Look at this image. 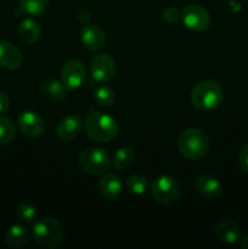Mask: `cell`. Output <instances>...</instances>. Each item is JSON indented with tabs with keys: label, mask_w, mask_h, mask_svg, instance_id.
<instances>
[{
	"label": "cell",
	"mask_w": 248,
	"mask_h": 249,
	"mask_svg": "<svg viewBox=\"0 0 248 249\" xmlns=\"http://www.w3.org/2000/svg\"><path fill=\"white\" fill-rule=\"evenodd\" d=\"M116 61L108 53H97L90 61V74L96 82L106 83L114 77Z\"/></svg>",
	"instance_id": "obj_8"
},
{
	"label": "cell",
	"mask_w": 248,
	"mask_h": 249,
	"mask_svg": "<svg viewBox=\"0 0 248 249\" xmlns=\"http://www.w3.org/2000/svg\"><path fill=\"white\" fill-rule=\"evenodd\" d=\"M162 16L165 22L173 24V23H177L179 19H181V11L174 6H169L163 11Z\"/></svg>",
	"instance_id": "obj_26"
},
{
	"label": "cell",
	"mask_w": 248,
	"mask_h": 249,
	"mask_svg": "<svg viewBox=\"0 0 248 249\" xmlns=\"http://www.w3.org/2000/svg\"><path fill=\"white\" fill-rule=\"evenodd\" d=\"M29 233L27 229L22 225H12L7 230L5 240L9 247L11 248H21L28 242Z\"/></svg>",
	"instance_id": "obj_18"
},
{
	"label": "cell",
	"mask_w": 248,
	"mask_h": 249,
	"mask_svg": "<svg viewBox=\"0 0 248 249\" xmlns=\"http://www.w3.org/2000/svg\"><path fill=\"white\" fill-rule=\"evenodd\" d=\"M126 190L133 195H143L148 190L150 182H148L147 178L143 177L141 174H134L129 177L125 181Z\"/></svg>",
	"instance_id": "obj_22"
},
{
	"label": "cell",
	"mask_w": 248,
	"mask_h": 249,
	"mask_svg": "<svg viewBox=\"0 0 248 249\" xmlns=\"http://www.w3.org/2000/svg\"><path fill=\"white\" fill-rule=\"evenodd\" d=\"M32 233L36 243L49 249L60 247L65 237V231L61 223L51 216L36 220L32 229Z\"/></svg>",
	"instance_id": "obj_4"
},
{
	"label": "cell",
	"mask_w": 248,
	"mask_h": 249,
	"mask_svg": "<svg viewBox=\"0 0 248 249\" xmlns=\"http://www.w3.org/2000/svg\"><path fill=\"white\" fill-rule=\"evenodd\" d=\"M195 187H196L199 195H202V196L208 199L218 198L221 195V191H223V186H221L220 181L214 175L208 174V173L199 174L196 178Z\"/></svg>",
	"instance_id": "obj_12"
},
{
	"label": "cell",
	"mask_w": 248,
	"mask_h": 249,
	"mask_svg": "<svg viewBox=\"0 0 248 249\" xmlns=\"http://www.w3.org/2000/svg\"><path fill=\"white\" fill-rule=\"evenodd\" d=\"M151 195L158 203L172 204L181 196V185L175 178L162 175L151 185Z\"/></svg>",
	"instance_id": "obj_6"
},
{
	"label": "cell",
	"mask_w": 248,
	"mask_h": 249,
	"mask_svg": "<svg viewBox=\"0 0 248 249\" xmlns=\"http://www.w3.org/2000/svg\"><path fill=\"white\" fill-rule=\"evenodd\" d=\"M85 133L95 142H108L117 136L118 125L116 119L108 114L94 112L85 119Z\"/></svg>",
	"instance_id": "obj_3"
},
{
	"label": "cell",
	"mask_w": 248,
	"mask_h": 249,
	"mask_svg": "<svg viewBox=\"0 0 248 249\" xmlns=\"http://www.w3.org/2000/svg\"><path fill=\"white\" fill-rule=\"evenodd\" d=\"M191 104L199 111H211L221 105L224 91L220 83L216 80H203L194 87L190 94Z\"/></svg>",
	"instance_id": "obj_1"
},
{
	"label": "cell",
	"mask_w": 248,
	"mask_h": 249,
	"mask_svg": "<svg viewBox=\"0 0 248 249\" xmlns=\"http://www.w3.org/2000/svg\"><path fill=\"white\" fill-rule=\"evenodd\" d=\"M78 19H79V22L82 24H88L90 22V19H91V14L85 9L80 10L78 12Z\"/></svg>",
	"instance_id": "obj_29"
},
{
	"label": "cell",
	"mask_w": 248,
	"mask_h": 249,
	"mask_svg": "<svg viewBox=\"0 0 248 249\" xmlns=\"http://www.w3.org/2000/svg\"><path fill=\"white\" fill-rule=\"evenodd\" d=\"M181 21L190 31L204 32L211 26V15L201 5L191 4L181 11Z\"/></svg>",
	"instance_id": "obj_7"
},
{
	"label": "cell",
	"mask_w": 248,
	"mask_h": 249,
	"mask_svg": "<svg viewBox=\"0 0 248 249\" xmlns=\"http://www.w3.org/2000/svg\"><path fill=\"white\" fill-rule=\"evenodd\" d=\"M16 135V124L9 117H0V145H7Z\"/></svg>",
	"instance_id": "obj_23"
},
{
	"label": "cell",
	"mask_w": 248,
	"mask_h": 249,
	"mask_svg": "<svg viewBox=\"0 0 248 249\" xmlns=\"http://www.w3.org/2000/svg\"><path fill=\"white\" fill-rule=\"evenodd\" d=\"M78 164L83 172L91 175L104 174L112 164L108 152L99 147L85 148L78 157Z\"/></svg>",
	"instance_id": "obj_5"
},
{
	"label": "cell",
	"mask_w": 248,
	"mask_h": 249,
	"mask_svg": "<svg viewBox=\"0 0 248 249\" xmlns=\"http://www.w3.org/2000/svg\"><path fill=\"white\" fill-rule=\"evenodd\" d=\"M238 164L245 173H248V143H246L238 153Z\"/></svg>",
	"instance_id": "obj_27"
},
{
	"label": "cell",
	"mask_w": 248,
	"mask_h": 249,
	"mask_svg": "<svg viewBox=\"0 0 248 249\" xmlns=\"http://www.w3.org/2000/svg\"><path fill=\"white\" fill-rule=\"evenodd\" d=\"M242 247L245 249H248V231L245 233L242 238Z\"/></svg>",
	"instance_id": "obj_30"
},
{
	"label": "cell",
	"mask_w": 248,
	"mask_h": 249,
	"mask_svg": "<svg viewBox=\"0 0 248 249\" xmlns=\"http://www.w3.org/2000/svg\"><path fill=\"white\" fill-rule=\"evenodd\" d=\"M61 79L66 88L70 90L82 87L87 79V68L84 63L74 58L66 61L61 70Z\"/></svg>",
	"instance_id": "obj_9"
},
{
	"label": "cell",
	"mask_w": 248,
	"mask_h": 249,
	"mask_svg": "<svg viewBox=\"0 0 248 249\" xmlns=\"http://www.w3.org/2000/svg\"><path fill=\"white\" fill-rule=\"evenodd\" d=\"M16 216L19 221L22 223H33L36 219V215H38V212H36V208L32 203H28V202H22L17 206L16 208Z\"/></svg>",
	"instance_id": "obj_25"
},
{
	"label": "cell",
	"mask_w": 248,
	"mask_h": 249,
	"mask_svg": "<svg viewBox=\"0 0 248 249\" xmlns=\"http://www.w3.org/2000/svg\"><path fill=\"white\" fill-rule=\"evenodd\" d=\"M41 91L53 100H63L67 96V88L62 82L53 78H48L40 84Z\"/></svg>",
	"instance_id": "obj_19"
},
{
	"label": "cell",
	"mask_w": 248,
	"mask_h": 249,
	"mask_svg": "<svg viewBox=\"0 0 248 249\" xmlns=\"http://www.w3.org/2000/svg\"><path fill=\"white\" fill-rule=\"evenodd\" d=\"M135 162V151L130 147H122L117 150L113 157V165L118 170H126Z\"/></svg>",
	"instance_id": "obj_21"
},
{
	"label": "cell",
	"mask_w": 248,
	"mask_h": 249,
	"mask_svg": "<svg viewBox=\"0 0 248 249\" xmlns=\"http://www.w3.org/2000/svg\"><path fill=\"white\" fill-rule=\"evenodd\" d=\"M17 126L23 135L39 138L45 130V122L36 112L23 111L17 118Z\"/></svg>",
	"instance_id": "obj_10"
},
{
	"label": "cell",
	"mask_w": 248,
	"mask_h": 249,
	"mask_svg": "<svg viewBox=\"0 0 248 249\" xmlns=\"http://www.w3.org/2000/svg\"><path fill=\"white\" fill-rule=\"evenodd\" d=\"M214 233L220 242L226 243V245H232L240 240L241 230L240 226L233 220L224 219L216 224L215 228H214Z\"/></svg>",
	"instance_id": "obj_16"
},
{
	"label": "cell",
	"mask_w": 248,
	"mask_h": 249,
	"mask_svg": "<svg viewBox=\"0 0 248 249\" xmlns=\"http://www.w3.org/2000/svg\"><path fill=\"white\" fill-rule=\"evenodd\" d=\"M209 139L203 130L189 128L181 131L177 138V150L185 158L198 160L208 153Z\"/></svg>",
	"instance_id": "obj_2"
},
{
	"label": "cell",
	"mask_w": 248,
	"mask_h": 249,
	"mask_svg": "<svg viewBox=\"0 0 248 249\" xmlns=\"http://www.w3.org/2000/svg\"><path fill=\"white\" fill-rule=\"evenodd\" d=\"M122 190H123L122 179L113 173H106L99 182L100 194L108 201H114L118 198L119 195L122 194Z\"/></svg>",
	"instance_id": "obj_15"
},
{
	"label": "cell",
	"mask_w": 248,
	"mask_h": 249,
	"mask_svg": "<svg viewBox=\"0 0 248 249\" xmlns=\"http://www.w3.org/2000/svg\"><path fill=\"white\" fill-rule=\"evenodd\" d=\"M80 40L83 45L91 51H97L102 49L106 44V34L104 29L97 24L88 23L80 31Z\"/></svg>",
	"instance_id": "obj_11"
},
{
	"label": "cell",
	"mask_w": 248,
	"mask_h": 249,
	"mask_svg": "<svg viewBox=\"0 0 248 249\" xmlns=\"http://www.w3.org/2000/svg\"><path fill=\"white\" fill-rule=\"evenodd\" d=\"M10 108V99L7 94L0 90V114L6 113Z\"/></svg>",
	"instance_id": "obj_28"
},
{
	"label": "cell",
	"mask_w": 248,
	"mask_h": 249,
	"mask_svg": "<svg viewBox=\"0 0 248 249\" xmlns=\"http://www.w3.org/2000/svg\"><path fill=\"white\" fill-rule=\"evenodd\" d=\"M23 62L19 49L6 40H0V66L6 70H17Z\"/></svg>",
	"instance_id": "obj_14"
},
{
	"label": "cell",
	"mask_w": 248,
	"mask_h": 249,
	"mask_svg": "<svg viewBox=\"0 0 248 249\" xmlns=\"http://www.w3.org/2000/svg\"><path fill=\"white\" fill-rule=\"evenodd\" d=\"M83 130V121L79 116L75 114H70L65 118L61 119L58 123L56 134L58 138L63 141H72L79 136Z\"/></svg>",
	"instance_id": "obj_13"
},
{
	"label": "cell",
	"mask_w": 248,
	"mask_h": 249,
	"mask_svg": "<svg viewBox=\"0 0 248 249\" xmlns=\"http://www.w3.org/2000/svg\"><path fill=\"white\" fill-rule=\"evenodd\" d=\"M94 100L102 107H111L116 102V92L107 85H101L94 92Z\"/></svg>",
	"instance_id": "obj_24"
},
{
	"label": "cell",
	"mask_w": 248,
	"mask_h": 249,
	"mask_svg": "<svg viewBox=\"0 0 248 249\" xmlns=\"http://www.w3.org/2000/svg\"><path fill=\"white\" fill-rule=\"evenodd\" d=\"M18 36L24 43H29V44H33L40 38L41 36V29L39 27V24L36 22H34L33 19H24L19 23L18 29Z\"/></svg>",
	"instance_id": "obj_17"
},
{
	"label": "cell",
	"mask_w": 248,
	"mask_h": 249,
	"mask_svg": "<svg viewBox=\"0 0 248 249\" xmlns=\"http://www.w3.org/2000/svg\"><path fill=\"white\" fill-rule=\"evenodd\" d=\"M48 7L49 0H19V10L29 17L41 16Z\"/></svg>",
	"instance_id": "obj_20"
}]
</instances>
